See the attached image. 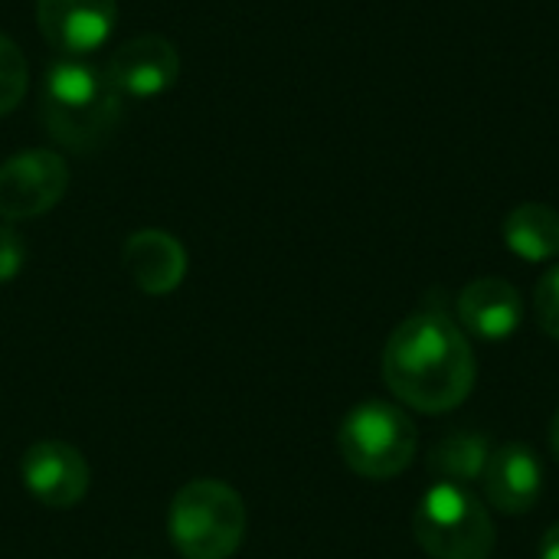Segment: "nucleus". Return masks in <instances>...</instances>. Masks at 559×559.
<instances>
[{
    "instance_id": "nucleus-17",
    "label": "nucleus",
    "mask_w": 559,
    "mask_h": 559,
    "mask_svg": "<svg viewBox=\"0 0 559 559\" xmlns=\"http://www.w3.org/2000/svg\"><path fill=\"white\" fill-rule=\"evenodd\" d=\"M26 262V246L13 226H0V285L13 282Z\"/></svg>"
},
{
    "instance_id": "nucleus-11",
    "label": "nucleus",
    "mask_w": 559,
    "mask_h": 559,
    "mask_svg": "<svg viewBox=\"0 0 559 559\" xmlns=\"http://www.w3.org/2000/svg\"><path fill=\"white\" fill-rule=\"evenodd\" d=\"M459 321L462 331L481 341H504L524 321V301L518 288L504 278H475L459 295Z\"/></svg>"
},
{
    "instance_id": "nucleus-8",
    "label": "nucleus",
    "mask_w": 559,
    "mask_h": 559,
    "mask_svg": "<svg viewBox=\"0 0 559 559\" xmlns=\"http://www.w3.org/2000/svg\"><path fill=\"white\" fill-rule=\"evenodd\" d=\"M115 16V0H36L43 39L66 56H85L98 49L111 36Z\"/></svg>"
},
{
    "instance_id": "nucleus-7",
    "label": "nucleus",
    "mask_w": 559,
    "mask_h": 559,
    "mask_svg": "<svg viewBox=\"0 0 559 559\" xmlns=\"http://www.w3.org/2000/svg\"><path fill=\"white\" fill-rule=\"evenodd\" d=\"M20 475L26 491L52 511L75 508L88 491V465L79 449L66 442H36L23 452Z\"/></svg>"
},
{
    "instance_id": "nucleus-19",
    "label": "nucleus",
    "mask_w": 559,
    "mask_h": 559,
    "mask_svg": "<svg viewBox=\"0 0 559 559\" xmlns=\"http://www.w3.org/2000/svg\"><path fill=\"white\" fill-rule=\"evenodd\" d=\"M550 445H554V455L559 459V413L557 419H554V429H550Z\"/></svg>"
},
{
    "instance_id": "nucleus-10",
    "label": "nucleus",
    "mask_w": 559,
    "mask_h": 559,
    "mask_svg": "<svg viewBox=\"0 0 559 559\" xmlns=\"http://www.w3.org/2000/svg\"><path fill=\"white\" fill-rule=\"evenodd\" d=\"M485 498L501 514H527L544 485V468L527 445H501L485 462Z\"/></svg>"
},
{
    "instance_id": "nucleus-5",
    "label": "nucleus",
    "mask_w": 559,
    "mask_h": 559,
    "mask_svg": "<svg viewBox=\"0 0 559 559\" xmlns=\"http://www.w3.org/2000/svg\"><path fill=\"white\" fill-rule=\"evenodd\" d=\"M419 547L432 559H491L495 524L485 504L455 481L432 485L413 518Z\"/></svg>"
},
{
    "instance_id": "nucleus-2",
    "label": "nucleus",
    "mask_w": 559,
    "mask_h": 559,
    "mask_svg": "<svg viewBox=\"0 0 559 559\" xmlns=\"http://www.w3.org/2000/svg\"><path fill=\"white\" fill-rule=\"evenodd\" d=\"M121 118V92L111 85L108 72L62 59L46 72L43 88V121L46 131L69 151L102 147Z\"/></svg>"
},
{
    "instance_id": "nucleus-13",
    "label": "nucleus",
    "mask_w": 559,
    "mask_h": 559,
    "mask_svg": "<svg viewBox=\"0 0 559 559\" xmlns=\"http://www.w3.org/2000/svg\"><path fill=\"white\" fill-rule=\"evenodd\" d=\"M504 242L524 262L559 255V213L547 203H521L504 219Z\"/></svg>"
},
{
    "instance_id": "nucleus-3",
    "label": "nucleus",
    "mask_w": 559,
    "mask_h": 559,
    "mask_svg": "<svg viewBox=\"0 0 559 559\" xmlns=\"http://www.w3.org/2000/svg\"><path fill=\"white\" fill-rule=\"evenodd\" d=\"M167 531L183 559H229L246 537V504L226 481L197 478L177 491Z\"/></svg>"
},
{
    "instance_id": "nucleus-15",
    "label": "nucleus",
    "mask_w": 559,
    "mask_h": 559,
    "mask_svg": "<svg viewBox=\"0 0 559 559\" xmlns=\"http://www.w3.org/2000/svg\"><path fill=\"white\" fill-rule=\"evenodd\" d=\"M26 85H29L26 56L7 33H0V115L13 111L23 102Z\"/></svg>"
},
{
    "instance_id": "nucleus-16",
    "label": "nucleus",
    "mask_w": 559,
    "mask_h": 559,
    "mask_svg": "<svg viewBox=\"0 0 559 559\" xmlns=\"http://www.w3.org/2000/svg\"><path fill=\"white\" fill-rule=\"evenodd\" d=\"M534 308H537L540 328H544L554 341H559V265H554L550 272H544V278L537 282Z\"/></svg>"
},
{
    "instance_id": "nucleus-9",
    "label": "nucleus",
    "mask_w": 559,
    "mask_h": 559,
    "mask_svg": "<svg viewBox=\"0 0 559 559\" xmlns=\"http://www.w3.org/2000/svg\"><path fill=\"white\" fill-rule=\"evenodd\" d=\"M111 85L121 95H134V98H151L167 92L177 75H180V52L174 49V43L167 36L157 33H144L134 36L128 43H121L108 66H105Z\"/></svg>"
},
{
    "instance_id": "nucleus-12",
    "label": "nucleus",
    "mask_w": 559,
    "mask_h": 559,
    "mask_svg": "<svg viewBox=\"0 0 559 559\" xmlns=\"http://www.w3.org/2000/svg\"><path fill=\"white\" fill-rule=\"evenodd\" d=\"M124 269L144 295H170L187 275V252L170 233L141 229L124 242Z\"/></svg>"
},
{
    "instance_id": "nucleus-1",
    "label": "nucleus",
    "mask_w": 559,
    "mask_h": 559,
    "mask_svg": "<svg viewBox=\"0 0 559 559\" xmlns=\"http://www.w3.org/2000/svg\"><path fill=\"white\" fill-rule=\"evenodd\" d=\"M383 377L400 403L442 416L468 400L475 386V354L465 331L449 314L419 311L390 334Z\"/></svg>"
},
{
    "instance_id": "nucleus-6",
    "label": "nucleus",
    "mask_w": 559,
    "mask_h": 559,
    "mask_svg": "<svg viewBox=\"0 0 559 559\" xmlns=\"http://www.w3.org/2000/svg\"><path fill=\"white\" fill-rule=\"evenodd\" d=\"M69 187V167L52 151H20L0 164V216L10 223L49 213Z\"/></svg>"
},
{
    "instance_id": "nucleus-18",
    "label": "nucleus",
    "mask_w": 559,
    "mask_h": 559,
    "mask_svg": "<svg viewBox=\"0 0 559 559\" xmlns=\"http://www.w3.org/2000/svg\"><path fill=\"white\" fill-rule=\"evenodd\" d=\"M540 559H559V524H554L540 540Z\"/></svg>"
},
{
    "instance_id": "nucleus-14",
    "label": "nucleus",
    "mask_w": 559,
    "mask_h": 559,
    "mask_svg": "<svg viewBox=\"0 0 559 559\" xmlns=\"http://www.w3.org/2000/svg\"><path fill=\"white\" fill-rule=\"evenodd\" d=\"M488 462V442L481 436H449L439 442V449L429 459V468H436L442 475V481H472L485 472Z\"/></svg>"
},
{
    "instance_id": "nucleus-4",
    "label": "nucleus",
    "mask_w": 559,
    "mask_h": 559,
    "mask_svg": "<svg viewBox=\"0 0 559 559\" xmlns=\"http://www.w3.org/2000/svg\"><path fill=\"white\" fill-rule=\"evenodd\" d=\"M419 432L406 409L367 400L347 413L337 432V449L344 465L367 481H390L413 465Z\"/></svg>"
}]
</instances>
